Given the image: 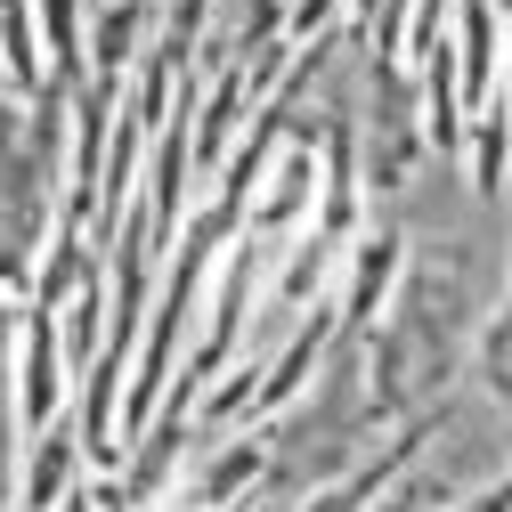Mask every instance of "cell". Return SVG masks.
<instances>
[{
  "mask_svg": "<svg viewBox=\"0 0 512 512\" xmlns=\"http://www.w3.org/2000/svg\"><path fill=\"white\" fill-rule=\"evenodd\" d=\"M399 277H407V236H399L391 220H382V228H358L350 252H342V285H334V309H342V334H350V342H374V326H382V309H391Z\"/></svg>",
  "mask_w": 512,
  "mask_h": 512,
  "instance_id": "obj_1",
  "label": "cell"
},
{
  "mask_svg": "<svg viewBox=\"0 0 512 512\" xmlns=\"http://www.w3.org/2000/svg\"><path fill=\"white\" fill-rule=\"evenodd\" d=\"M82 472H90V456H82V431H74V407H66L49 431H33L25 456H17V512H57L82 488Z\"/></svg>",
  "mask_w": 512,
  "mask_h": 512,
  "instance_id": "obj_2",
  "label": "cell"
},
{
  "mask_svg": "<svg viewBox=\"0 0 512 512\" xmlns=\"http://www.w3.org/2000/svg\"><path fill=\"white\" fill-rule=\"evenodd\" d=\"M309 204H317V147H309V139H293V147H285V171H277V179H261V196H252L244 228L285 244V236H301V228H309Z\"/></svg>",
  "mask_w": 512,
  "mask_h": 512,
  "instance_id": "obj_3",
  "label": "cell"
},
{
  "mask_svg": "<svg viewBox=\"0 0 512 512\" xmlns=\"http://www.w3.org/2000/svg\"><path fill=\"white\" fill-rule=\"evenodd\" d=\"M147 9L155 0H106V9L90 17V82H114L139 66V33H147Z\"/></svg>",
  "mask_w": 512,
  "mask_h": 512,
  "instance_id": "obj_4",
  "label": "cell"
},
{
  "mask_svg": "<svg viewBox=\"0 0 512 512\" xmlns=\"http://www.w3.org/2000/svg\"><path fill=\"white\" fill-rule=\"evenodd\" d=\"M464 155H472V196H504V179H512V98L504 90L480 106V122L464 131Z\"/></svg>",
  "mask_w": 512,
  "mask_h": 512,
  "instance_id": "obj_5",
  "label": "cell"
},
{
  "mask_svg": "<svg viewBox=\"0 0 512 512\" xmlns=\"http://www.w3.org/2000/svg\"><path fill=\"white\" fill-rule=\"evenodd\" d=\"M41 17H33V0H0V82H9L17 98H33V90H49V74H41Z\"/></svg>",
  "mask_w": 512,
  "mask_h": 512,
  "instance_id": "obj_6",
  "label": "cell"
},
{
  "mask_svg": "<svg viewBox=\"0 0 512 512\" xmlns=\"http://www.w3.org/2000/svg\"><path fill=\"white\" fill-rule=\"evenodd\" d=\"M33 17H41V41H49V66L66 90L90 82V41H82V0H33Z\"/></svg>",
  "mask_w": 512,
  "mask_h": 512,
  "instance_id": "obj_7",
  "label": "cell"
},
{
  "mask_svg": "<svg viewBox=\"0 0 512 512\" xmlns=\"http://www.w3.org/2000/svg\"><path fill=\"white\" fill-rule=\"evenodd\" d=\"M439 504H447V488H439L431 472H399V480L382 488V496H374L366 512H439Z\"/></svg>",
  "mask_w": 512,
  "mask_h": 512,
  "instance_id": "obj_8",
  "label": "cell"
},
{
  "mask_svg": "<svg viewBox=\"0 0 512 512\" xmlns=\"http://www.w3.org/2000/svg\"><path fill=\"white\" fill-rule=\"evenodd\" d=\"M504 98H512V25H504V82H496Z\"/></svg>",
  "mask_w": 512,
  "mask_h": 512,
  "instance_id": "obj_9",
  "label": "cell"
}]
</instances>
